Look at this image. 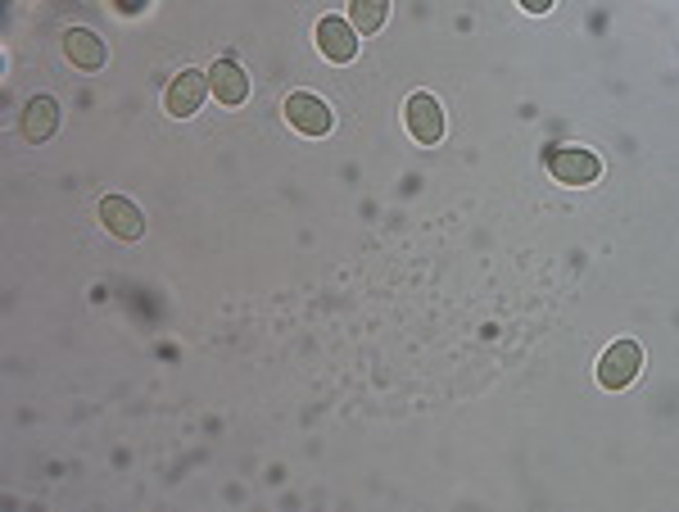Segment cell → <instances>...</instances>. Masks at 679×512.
Listing matches in <instances>:
<instances>
[{
  "mask_svg": "<svg viewBox=\"0 0 679 512\" xmlns=\"http://www.w3.org/2000/svg\"><path fill=\"white\" fill-rule=\"evenodd\" d=\"M209 92L223 105H245L250 100V78H245V69L231 64V59H218V64L209 69Z\"/></svg>",
  "mask_w": 679,
  "mask_h": 512,
  "instance_id": "obj_10",
  "label": "cell"
},
{
  "mask_svg": "<svg viewBox=\"0 0 679 512\" xmlns=\"http://www.w3.org/2000/svg\"><path fill=\"white\" fill-rule=\"evenodd\" d=\"M55 128H59V105H55L50 96H33V100H27V109H23V118H19L23 141H27V145H41V141L55 136Z\"/></svg>",
  "mask_w": 679,
  "mask_h": 512,
  "instance_id": "obj_8",
  "label": "cell"
},
{
  "mask_svg": "<svg viewBox=\"0 0 679 512\" xmlns=\"http://www.w3.org/2000/svg\"><path fill=\"white\" fill-rule=\"evenodd\" d=\"M145 5H150V0H114V10H118V14H128V19H132V14H141Z\"/></svg>",
  "mask_w": 679,
  "mask_h": 512,
  "instance_id": "obj_12",
  "label": "cell"
},
{
  "mask_svg": "<svg viewBox=\"0 0 679 512\" xmlns=\"http://www.w3.org/2000/svg\"><path fill=\"white\" fill-rule=\"evenodd\" d=\"M318 50L331 59V64H349L358 55V37H354V23L349 19H322L318 23Z\"/></svg>",
  "mask_w": 679,
  "mask_h": 512,
  "instance_id": "obj_7",
  "label": "cell"
},
{
  "mask_svg": "<svg viewBox=\"0 0 679 512\" xmlns=\"http://www.w3.org/2000/svg\"><path fill=\"white\" fill-rule=\"evenodd\" d=\"M100 223L118 240H141L145 236V218H141V209L128 195H105L100 200Z\"/></svg>",
  "mask_w": 679,
  "mask_h": 512,
  "instance_id": "obj_6",
  "label": "cell"
},
{
  "mask_svg": "<svg viewBox=\"0 0 679 512\" xmlns=\"http://www.w3.org/2000/svg\"><path fill=\"white\" fill-rule=\"evenodd\" d=\"M516 5L526 10V14H548V10H552V0H516Z\"/></svg>",
  "mask_w": 679,
  "mask_h": 512,
  "instance_id": "obj_13",
  "label": "cell"
},
{
  "mask_svg": "<svg viewBox=\"0 0 679 512\" xmlns=\"http://www.w3.org/2000/svg\"><path fill=\"white\" fill-rule=\"evenodd\" d=\"M404 118H408V132H413L417 145H436L444 136V109H440V100L430 96V92H417L408 100Z\"/></svg>",
  "mask_w": 679,
  "mask_h": 512,
  "instance_id": "obj_5",
  "label": "cell"
},
{
  "mask_svg": "<svg viewBox=\"0 0 679 512\" xmlns=\"http://www.w3.org/2000/svg\"><path fill=\"white\" fill-rule=\"evenodd\" d=\"M643 372V345L639 341H616L598 358V385L603 390H626Z\"/></svg>",
  "mask_w": 679,
  "mask_h": 512,
  "instance_id": "obj_2",
  "label": "cell"
},
{
  "mask_svg": "<svg viewBox=\"0 0 679 512\" xmlns=\"http://www.w3.org/2000/svg\"><path fill=\"white\" fill-rule=\"evenodd\" d=\"M204 96H209V73L187 69V73H177V78L168 82V92H164V114H172V118H191V114L204 105Z\"/></svg>",
  "mask_w": 679,
  "mask_h": 512,
  "instance_id": "obj_4",
  "label": "cell"
},
{
  "mask_svg": "<svg viewBox=\"0 0 679 512\" xmlns=\"http://www.w3.org/2000/svg\"><path fill=\"white\" fill-rule=\"evenodd\" d=\"M390 19V0H349V23L358 33H381Z\"/></svg>",
  "mask_w": 679,
  "mask_h": 512,
  "instance_id": "obj_11",
  "label": "cell"
},
{
  "mask_svg": "<svg viewBox=\"0 0 679 512\" xmlns=\"http://www.w3.org/2000/svg\"><path fill=\"white\" fill-rule=\"evenodd\" d=\"M548 172L562 187H594L603 177V159L584 145H558V150H548Z\"/></svg>",
  "mask_w": 679,
  "mask_h": 512,
  "instance_id": "obj_1",
  "label": "cell"
},
{
  "mask_svg": "<svg viewBox=\"0 0 679 512\" xmlns=\"http://www.w3.org/2000/svg\"><path fill=\"white\" fill-rule=\"evenodd\" d=\"M286 123L299 132V136H326L331 132V105L322 100V96H313V92H295V96H286Z\"/></svg>",
  "mask_w": 679,
  "mask_h": 512,
  "instance_id": "obj_3",
  "label": "cell"
},
{
  "mask_svg": "<svg viewBox=\"0 0 679 512\" xmlns=\"http://www.w3.org/2000/svg\"><path fill=\"white\" fill-rule=\"evenodd\" d=\"M64 55H69V64H73V69L96 73V69H105L109 46H105L96 33H86V27H69V33H64Z\"/></svg>",
  "mask_w": 679,
  "mask_h": 512,
  "instance_id": "obj_9",
  "label": "cell"
}]
</instances>
